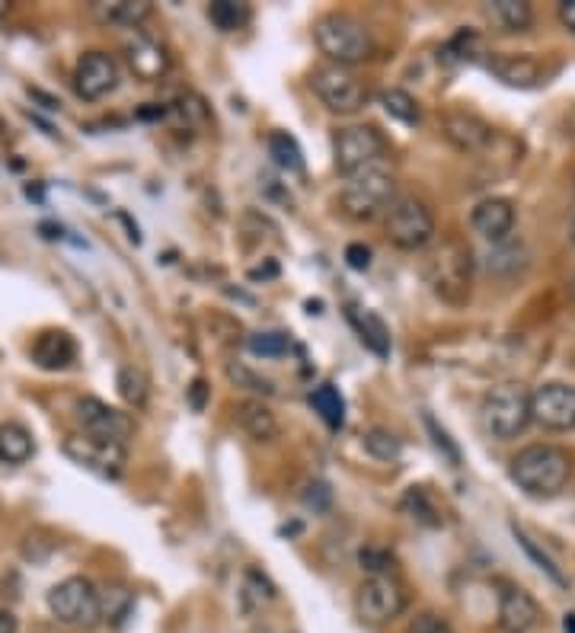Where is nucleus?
<instances>
[{
	"mask_svg": "<svg viewBox=\"0 0 575 633\" xmlns=\"http://www.w3.org/2000/svg\"><path fill=\"white\" fill-rule=\"evenodd\" d=\"M508 477L528 496L550 500V496H560L566 490V483L573 477V458L560 445H546V441L543 445H528L511 458Z\"/></svg>",
	"mask_w": 575,
	"mask_h": 633,
	"instance_id": "f257e3e1",
	"label": "nucleus"
},
{
	"mask_svg": "<svg viewBox=\"0 0 575 633\" xmlns=\"http://www.w3.org/2000/svg\"><path fill=\"white\" fill-rule=\"evenodd\" d=\"M313 39H317V48L339 67L362 65L374 55L372 30L352 13L333 10V13L320 17L313 26Z\"/></svg>",
	"mask_w": 575,
	"mask_h": 633,
	"instance_id": "f03ea898",
	"label": "nucleus"
},
{
	"mask_svg": "<svg viewBox=\"0 0 575 633\" xmlns=\"http://www.w3.org/2000/svg\"><path fill=\"white\" fill-rule=\"evenodd\" d=\"M422 272L432 292L447 304H464L471 298V275H474V253L461 240H444L441 247L425 253Z\"/></svg>",
	"mask_w": 575,
	"mask_h": 633,
	"instance_id": "7ed1b4c3",
	"label": "nucleus"
},
{
	"mask_svg": "<svg viewBox=\"0 0 575 633\" xmlns=\"http://www.w3.org/2000/svg\"><path fill=\"white\" fill-rule=\"evenodd\" d=\"M394 199H397V179L390 167L380 161L374 167L349 176V183L342 189V211L352 221H374V218L387 215Z\"/></svg>",
	"mask_w": 575,
	"mask_h": 633,
	"instance_id": "20e7f679",
	"label": "nucleus"
},
{
	"mask_svg": "<svg viewBox=\"0 0 575 633\" xmlns=\"http://www.w3.org/2000/svg\"><path fill=\"white\" fill-rule=\"evenodd\" d=\"M483 429L508 441V438H518V435L528 429L531 423V391L524 384H496L486 397H483Z\"/></svg>",
	"mask_w": 575,
	"mask_h": 633,
	"instance_id": "39448f33",
	"label": "nucleus"
},
{
	"mask_svg": "<svg viewBox=\"0 0 575 633\" xmlns=\"http://www.w3.org/2000/svg\"><path fill=\"white\" fill-rule=\"evenodd\" d=\"M384 233L397 250H425L435 240V215L419 196H397L384 215Z\"/></svg>",
	"mask_w": 575,
	"mask_h": 633,
	"instance_id": "423d86ee",
	"label": "nucleus"
},
{
	"mask_svg": "<svg viewBox=\"0 0 575 633\" xmlns=\"http://www.w3.org/2000/svg\"><path fill=\"white\" fill-rule=\"evenodd\" d=\"M48 611L68 627H97L102 621L100 592L87 576H68L48 592Z\"/></svg>",
	"mask_w": 575,
	"mask_h": 633,
	"instance_id": "0eeeda50",
	"label": "nucleus"
},
{
	"mask_svg": "<svg viewBox=\"0 0 575 633\" xmlns=\"http://www.w3.org/2000/svg\"><path fill=\"white\" fill-rule=\"evenodd\" d=\"M384 154H387V141L374 125H349L333 134V167L345 179L380 164Z\"/></svg>",
	"mask_w": 575,
	"mask_h": 633,
	"instance_id": "6e6552de",
	"label": "nucleus"
},
{
	"mask_svg": "<svg viewBox=\"0 0 575 633\" xmlns=\"http://www.w3.org/2000/svg\"><path fill=\"white\" fill-rule=\"evenodd\" d=\"M310 87H313V94L320 97V102H323L330 112H336V116H352V112H358V109L368 102V87H365L362 77H355L349 67H317V70L310 74Z\"/></svg>",
	"mask_w": 575,
	"mask_h": 633,
	"instance_id": "1a4fd4ad",
	"label": "nucleus"
},
{
	"mask_svg": "<svg viewBox=\"0 0 575 633\" xmlns=\"http://www.w3.org/2000/svg\"><path fill=\"white\" fill-rule=\"evenodd\" d=\"M355 611L365 624H390L407 611V589L397 576H368L355 592Z\"/></svg>",
	"mask_w": 575,
	"mask_h": 633,
	"instance_id": "9d476101",
	"label": "nucleus"
},
{
	"mask_svg": "<svg viewBox=\"0 0 575 633\" xmlns=\"http://www.w3.org/2000/svg\"><path fill=\"white\" fill-rule=\"evenodd\" d=\"M77 419L84 426V435L112 441V445H129V438L135 435V419L109 403L97 397H80L77 401Z\"/></svg>",
	"mask_w": 575,
	"mask_h": 633,
	"instance_id": "9b49d317",
	"label": "nucleus"
},
{
	"mask_svg": "<svg viewBox=\"0 0 575 633\" xmlns=\"http://www.w3.org/2000/svg\"><path fill=\"white\" fill-rule=\"evenodd\" d=\"M531 419L550 433L575 429V384L550 381L531 394Z\"/></svg>",
	"mask_w": 575,
	"mask_h": 633,
	"instance_id": "f8f14e48",
	"label": "nucleus"
},
{
	"mask_svg": "<svg viewBox=\"0 0 575 633\" xmlns=\"http://www.w3.org/2000/svg\"><path fill=\"white\" fill-rule=\"evenodd\" d=\"M65 455L74 465L87 467L100 477L119 480L125 470V445H112V441H100L90 435H70L65 441Z\"/></svg>",
	"mask_w": 575,
	"mask_h": 633,
	"instance_id": "ddd939ff",
	"label": "nucleus"
},
{
	"mask_svg": "<svg viewBox=\"0 0 575 633\" xmlns=\"http://www.w3.org/2000/svg\"><path fill=\"white\" fill-rule=\"evenodd\" d=\"M119 87V65L106 52H87L74 67V90L87 102H97L109 97Z\"/></svg>",
	"mask_w": 575,
	"mask_h": 633,
	"instance_id": "4468645a",
	"label": "nucleus"
},
{
	"mask_svg": "<svg viewBox=\"0 0 575 633\" xmlns=\"http://www.w3.org/2000/svg\"><path fill=\"white\" fill-rule=\"evenodd\" d=\"M541 621V604L518 586H502L499 592V627L506 633H528Z\"/></svg>",
	"mask_w": 575,
	"mask_h": 633,
	"instance_id": "2eb2a0df",
	"label": "nucleus"
},
{
	"mask_svg": "<svg viewBox=\"0 0 575 633\" xmlns=\"http://www.w3.org/2000/svg\"><path fill=\"white\" fill-rule=\"evenodd\" d=\"M125 58H129V67L135 70L137 80H161L167 77L169 70V55L167 48L161 42H154L151 35L135 33L129 42H125Z\"/></svg>",
	"mask_w": 575,
	"mask_h": 633,
	"instance_id": "dca6fc26",
	"label": "nucleus"
},
{
	"mask_svg": "<svg viewBox=\"0 0 575 633\" xmlns=\"http://www.w3.org/2000/svg\"><path fill=\"white\" fill-rule=\"evenodd\" d=\"M471 228L489 243H506L515 231V205L508 199H483L471 215Z\"/></svg>",
	"mask_w": 575,
	"mask_h": 633,
	"instance_id": "f3484780",
	"label": "nucleus"
},
{
	"mask_svg": "<svg viewBox=\"0 0 575 633\" xmlns=\"http://www.w3.org/2000/svg\"><path fill=\"white\" fill-rule=\"evenodd\" d=\"M33 362L42 371H65L77 362V342L68 330H42L33 342Z\"/></svg>",
	"mask_w": 575,
	"mask_h": 633,
	"instance_id": "a211bd4d",
	"label": "nucleus"
},
{
	"mask_svg": "<svg viewBox=\"0 0 575 633\" xmlns=\"http://www.w3.org/2000/svg\"><path fill=\"white\" fill-rule=\"evenodd\" d=\"M444 138L457 151L476 154V151H483L493 141V129L483 119L471 116V112H451V116H444Z\"/></svg>",
	"mask_w": 575,
	"mask_h": 633,
	"instance_id": "6ab92c4d",
	"label": "nucleus"
},
{
	"mask_svg": "<svg viewBox=\"0 0 575 633\" xmlns=\"http://www.w3.org/2000/svg\"><path fill=\"white\" fill-rule=\"evenodd\" d=\"M151 0H97L90 3L93 20H100L102 26H125L137 30L147 17H151Z\"/></svg>",
	"mask_w": 575,
	"mask_h": 633,
	"instance_id": "aec40b11",
	"label": "nucleus"
},
{
	"mask_svg": "<svg viewBox=\"0 0 575 633\" xmlns=\"http://www.w3.org/2000/svg\"><path fill=\"white\" fill-rule=\"evenodd\" d=\"M486 67L508 87H534L541 80V62L531 55H493Z\"/></svg>",
	"mask_w": 575,
	"mask_h": 633,
	"instance_id": "412c9836",
	"label": "nucleus"
},
{
	"mask_svg": "<svg viewBox=\"0 0 575 633\" xmlns=\"http://www.w3.org/2000/svg\"><path fill=\"white\" fill-rule=\"evenodd\" d=\"M237 423L243 433L250 435L253 441H275L278 438V419H275V413H272L269 406L263 401H256V397H250V401H240L237 403Z\"/></svg>",
	"mask_w": 575,
	"mask_h": 633,
	"instance_id": "4be33fe9",
	"label": "nucleus"
},
{
	"mask_svg": "<svg viewBox=\"0 0 575 633\" xmlns=\"http://www.w3.org/2000/svg\"><path fill=\"white\" fill-rule=\"evenodd\" d=\"M33 433L20 423H0V465L20 467L33 461Z\"/></svg>",
	"mask_w": 575,
	"mask_h": 633,
	"instance_id": "5701e85b",
	"label": "nucleus"
},
{
	"mask_svg": "<svg viewBox=\"0 0 575 633\" xmlns=\"http://www.w3.org/2000/svg\"><path fill=\"white\" fill-rule=\"evenodd\" d=\"M483 10L502 33H528L534 23V13L524 0H489Z\"/></svg>",
	"mask_w": 575,
	"mask_h": 633,
	"instance_id": "b1692460",
	"label": "nucleus"
},
{
	"mask_svg": "<svg viewBox=\"0 0 575 633\" xmlns=\"http://www.w3.org/2000/svg\"><path fill=\"white\" fill-rule=\"evenodd\" d=\"M349 320H352V327L358 330L362 342L372 349L377 359H387V356H390V330H387V324H384L374 310L349 307Z\"/></svg>",
	"mask_w": 575,
	"mask_h": 633,
	"instance_id": "393cba45",
	"label": "nucleus"
},
{
	"mask_svg": "<svg viewBox=\"0 0 575 633\" xmlns=\"http://www.w3.org/2000/svg\"><path fill=\"white\" fill-rule=\"evenodd\" d=\"M400 509H403V515H409L422 528H441L444 525V512H441V505L432 500V493L425 487H409L403 500H400Z\"/></svg>",
	"mask_w": 575,
	"mask_h": 633,
	"instance_id": "a878e982",
	"label": "nucleus"
},
{
	"mask_svg": "<svg viewBox=\"0 0 575 633\" xmlns=\"http://www.w3.org/2000/svg\"><path fill=\"white\" fill-rule=\"evenodd\" d=\"M250 17H253L250 3H240V0H211L208 3V20L221 33H237L250 23Z\"/></svg>",
	"mask_w": 575,
	"mask_h": 633,
	"instance_id": "bb28decb",
	"label": "nucleus"
},
{
	"mask_svg": "<svg viewBox=\"0 0 575 633\" xmlns=\"http://www.w3.org/2000/svg\"><path fill=\"white\" fill-rule=\"evenodd\" d=\"M310 406L320 413V419H323L330 429H342V423H345V401H342V394L336 391V384H320V388H313Z\"/></svg>",
	"mask_w": 575,
	"mask_h": 633,
	"instance_id": "cd10ccee",
	"label": "nucleus"
},
{
	"mask_svg": "<svg viewBox=\"0 0 575 633\" xmlns=\"http://www.w3.org/2000/svg\"><path fill=\"white\" fill-rule=\"evenodd\" d=\"M269 157L288 173H305V154L301 144L288 132H272L269 134Z\"/></svg>",
	"mask_w": 575,
	"mask_h": 633,
	"instance_id": "c85d7f7f",
	"label": "nucleus"
},
{
	"mask_svg": "<svg viewBox=\"0 0 575 633\" xmlns=\"http://www.w3.org/2000/svg\"><path fill=\"white\" fill-rule=\"evenodd\" d=\"M380 106H384V112L390 116V119H397L400 125H419L422 122V109H419V102L409 97L407 90H384L380 94Z\"/></svg>",
	"mask_w": 575,
	"mask_h": 633,
	"instance_id": "c756f323",
	"label": "nucleus"
},
{
	"mask_svg": "<svg viewBox=\"0 0 575 633\" xmlns=\"http://www.w3.org/2000/svg\"><path fill=\"white\" fill-rule=\"evenodd\" d=\"M115 388H119V397L129 403V406H135V410H144V406H147V378H144L141 368L135 365L119 368Z\"/></svg>",
	"mask_w": 575,
	"mask_h": 633,
	"instance_id": "7c9ffc66",
	"label": "nucleus"
},
{
	"mask_svg": "<svg viewBox=\"0 0 575 633\" xmlns=\"http://www.w3.org/2000/svg\"><path fill=\"white\" fill-rule=\"evenodd\" d=\"M511 532H515V537H518L521 550H524V554H528V557H531V560H534V564H538V567H541L543 572H546V576H550V579H553V582L560 586V589H566V586H570V579L563 576V569L556 567V560H553L550 554H543L541 547H538V544H534V541H531L528 534L521 532L518 525H511Z\"/></svg>",
	"mask_w": 575,
	"mask_h": 633,
	"instance_id": "2f4dec72",
	"label": "nucleus"
},
{
	"mask_svg": "<svg viewBox=\"0 0 575 633\" xmlns=\"http://www.w3.org/2000/svg\"><path fill=\"white\" fill-rule=\"evenodd\" d=\"M228 378H231V384H237V388L250 391V394H259V397H272L275 394V384H272L269 378H263L259 371H253L243 362H231L228 365Z\"/></svg>",
	"mask_w": 575,
	"mask_h": 633,
	"instance_id": "473e14b6",
	"label": "nucleus"
},
{
	"mask_svg": "<svg viewBox=\"0 0 575 633\" xmlns=\"http://www.w3.org/2000/svg\"><path fill=\"white\" fill-rule=\"evenodd\" d=\"M365 448H368V455L377 458V461H397L400 451H403L400 438L390 433V429H372V433L365 435Z\"/></svg>",
	"mask_w": 575,
	"mask_h": 633,
	"instance_id": "72a5a7b5",
	"label": "nucleus"
},
{
	"mask_svg": "<svg viewBox=\"0 0 575 633\" xmlns=\"http://www.w3.org/2000/svg\"><path fill=\"white\" fill-rule=\"evenodd\" d=\"M246 346H250V352L253 356H263V359H278V356H285L288 352V336L285 334H275V330H266V334H253L246 339Z\"/></svg>",
	"mask_w": 575,
	"mask_h": 633,
	"instance_id": "f704fd0d",
	"label": "nucleus"
},
{
	"mask_svg": "<svg viewBox=\"0 0 575 633\" xmlns=\"http://www.w3.org/2000/svg\"><path fill=\"white\" fill-rule=\"evenodd\" d=\"M100 604H102V621L109 624H122L129 614H132V592L125 589H109V596L100 592Z\"/></svg>",
	"mask_w": 575,
	"mask_h": 633,
	"instance_id": "c9c22d12",
	"label": "nucleus"
},
{
	"mask_svg": "<svg viewBox=\"0 0 575 633\" xmlns=\"http://www.w3.org/2000/svg\"><path fill=\"white\" fill-rule=\"evenodd\" d=\"M358 564H362V569H365L368 576H394L397 557H394L387 547H365V550L358 554Z\"/></svg>",
	"mask_w": 575,
	"mask_h": 633,
	"instance_id": "e433bc0d",
	"label": "nucleus"
},
{
	"mask_svg": "<svg viewBox=\"0 0 575 633\" xmlns=\"http://www.w3.org/2000/svg\"><path fill=\"white\" fill-rule=\"evenodd\" d=\"M301 502H305V509L310 512H330L333 509V487L327 483V480H310L305 487V493H301Z\"/></svg>",
	"mask_w": 575,
	"mask_h": 633,
	"instance_id": "4c0bfd02",
	"label": "nucleus"
},
{
	"mask_svg": "<svg viewBox=\"0 0 575 633\" xmlns=\"http://www.w3.org/2000/svg\"><path fill=\"white\" fill-rule=\"evenodd\" d=\"M422 419H425V429H429V435H432V441H435V448H439L441 455H444V458L451 461V467L461 465V448H457V445L451 441V435L444 433V429H441L439 423H435V416H432V413H425Z\"/></svg>",
	"mask_w": 575,
	"mask_h": 633,
	"instance_id": "58836bf2",
	"label": "nucleus"
},
{
	"mask_svg": "<svg viewBox=\"0 0 575 633\" xmlns=\"http://www.w3.org/2000/svg\"><path fill=\"white\" fill-rule=\"evenodd\" d=\"M409 633H454V627L441 614H435V611H422V614L412 618Z\"/></svg>",
	"mask_w": 575,
	"mask_h": 633,
	"instance_id": "ea45409f",
	"label": "nucleus"
},
{
	"mask_svg": "<svg viewBox=\"0 0 575 633\" xmlns=\"http://www.w3.org/2000/svg\"><path fill=\"white\" fill-rule=\"evenodd\" d=\"M345 263L355 272H365V269L372 266V250L365 243H349L345 247Z\"/></svg>",
	"mask_w": 575,
	"mask_h": 633,
	"instance_id": "a19ab883",
	"label": "nucleus"
},
{
	"mask_svg": "<svg viewBox=\"0 0 575 633\" xmlns=\"http://www.w3.org/2000/svg\"><path fill=\"white\" fill-rule=\"evenodd\" d=\"M186 394H189V406H192L196 413H202L204 403H208V384H204V378H196Z\"/></svg>",
	"mask_w": 575,
	"mask_h": 633,
	"instance_id": "79ce46f5",
	"label": "nucleus"
},
{
	"mask_svg": "<svg viewBox=\"0 0 575 633\" xmlns=\"http://www.w3.org/2000/svg\"><path fill=\"white\" fill-rule=\"evenodd\" d=\"M20 631V621L10 608H0V633H16Z\"/></svg>",
	"mask_w": 575,
	"mask_h": 633,
	"instance_id": "37998d69",
	"label": "nucleus"
},
{
	"mask_svg": "<svg viewBox=\"0 0 575 633\" xmlns=\"http://www.w3.org/2000/svg\"><path fill=\"white\" fill-rule=\"evenodd\" d=\"M560 20L575 33V0H566V3L560 7Z\"/></svg>",
	"mask_w": 575,
	"mask_h": 633,
	"instance_id": "c03bdc74",
	"label": "nucleus"
},
{
	"mask_svg": "<svg viewBox=\"0 0 575 633\" xmlns=\"http://www.w3.org/2000/svg\"><path fill=\"white\" fill-rule=\"evenodd\" d=\"M563 631L575 633V614H566V618H563Z\"/></svg>",
	"mask_w": 575,
	"mask_h": 633,
	"instance_id": "a18cd8bd",
	"label": "nucleus"
},
{
	"mask_svg": "<svg viewBox=\"0 0 575 633\" xmlns=\"http://www.w3.org/2000/svg\"><path fill=\"white\" fill-rule=\"evenodd\" d=\"M570 298L575 301V275H573V282H570Z\"/></svg>",
	"mask_w": 575,
	"mask_h": 633,
	"instance_id": "49530a36",
	"label": "nucleus"
},
{
	"mask_svg": "<svg viewBox=\"0 0 575 633\" xmlns=\"http://www.w3.org/2000/svg\"><path fill=\"white\" fill-rule=\"evenodd\" d=\"M570 233H573V243H575V218H573V228H570Z\"/></svg>",
	"mask_w": 575,
	"mask_h": 633,
	"instance_id": "de8ad7c7",
	"label": "nucleus"
}]
</instances>
